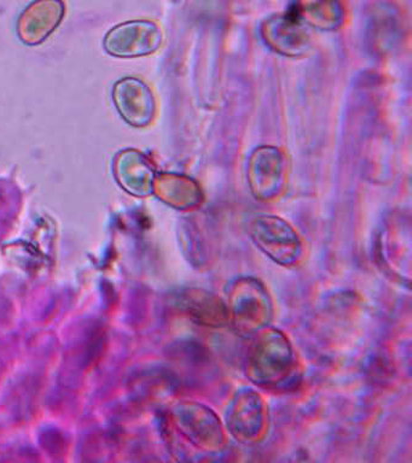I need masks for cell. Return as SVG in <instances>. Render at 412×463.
Here are the masks:
<instances>
[{
  "label": "cell",
  "mask_w": 412,
  "mask_h": 463,
  "mask_svg": "<svg viewBox=\"0 0 412 463\" xmlns=\"http://www.w3.org/2000/svg\"><path fill=\"white\" fill-rule=\"evenodd\" d=\"M258 335L248 353V379L263 389L287 386L298 369L291 340L277 328H265Z\"/></svg>",
  "instance_id": "1"
},
{
  "label": "cell",
  "mask_w": 412,
  "mask_h": 463,
  "mask_svg": "<svg viewBox=\"0 0 412 463\" xmlns=\"http://www.w3.org/2000/svg\"><path fill=\"white\" fill-rule=\"evenodd\" d=\"M227 297L230 324H233L238 335H258L269 327L273 317V298L259 279H238L231 286Z\"/></svg>",
  "instance_id": "2"
},
{
  "label": "cell",
  "mask_w": 412,
  "mask_h": 463,
  "mask_svg": "<svg viewBox=\"0 0 412 463\" xmlns=\"http://www.w3.org/2000/svg\"><path fill=\"white\" fill-rule=\"evenodd\" d=\"M173 419L180 436L204 454H216L225 447V430L207 405L186 401L177 405Z\"/></svg>",
  "instance_id": "3"
},
{
  "label": "cell",
  "mask_w": 412,
  "mask_h": 463,
  "mask_svg": "<svg viewBox=\"0 0 412 463\" xmlns=\"http://www.w3.org/2000/svg\"><path fill=\"white\" fill-rule=\"evenodd\" d=\"M249 234L256 248L282 267H295L303 255V244L298 232L277 216H258L249 226Z\"/></svg>",
  "instance_id": "4"
},
{
  "label": "cell",
  "mask_w": 412,
  "mask_h": 463,
  "mask_svg": "<svg viewBox=\"0 0 412 463\" xmlns=\"http://www.w3.org/2000/svg\"><path fill=\"white\" fill-rule=\"evenodd\" d=\"M226 426L242 444L262 440L267 429V407L262 394L252 389L238 391L227 407Z\"/></svg>",
  "instance_id": "5"
},
{
  "label": "cell",
  "mask_w": 412,
  "mask_h": 463,
  "mask_svg": "<svg viewBox=\"0 0 412 463\" xmlns=\"http://www.w3.org/2000/svg\"><path fill=\"white\" fill-rule=\"evenodd\" d=\"M180 311L190 321L206 328H222L230 324L225 300L202 288H186L177 297Z\"/></svg>",
  "instance_id": "6"
},
{
  "label": "cell",
  "mask_w": 412,
  "mask_h": 463,
  "mask_svg": "<svg viewBox=\"0 0 412 463\" xmlns=\"http://www.w3.org/2000/svg\"><path fill=\"white\" fill-rule=\"evenodd\" d=\"M263 151H256V165H251L249 181L253 194L262 201H267L280 194L283 184V165L277 150L263 148Z\"/></svg>",
  "instance_id": "7"
},
{
  "label": "cell",
  "mask_w": 412,
  "mask_h": 463,
  "mask_svg": "<svg viewBox=\"0 0 412 463\" xmlns=\"http://www.w3.org/2000/svg\"><path fill=\"white\" fill-rule=\"evenodd\" d=\"M263 31L266 32V42L280 52L298 54L306 47V33L294 14L266 22Z\"/></svg>",
  "instance_id": "8"
},
{
  "label": "cell",
  "mask_w": 412,
  "mask_h": 463,
  "mask_svg": "<svg viewBox=\"0 0 412 463\" xmlns=\"http://www.w3.org/2000/svg\"><path fill=\"white\" fill-rule=\"evenodd\" d=\"M292 14L300 21L321 29H334L341 24L343 18L340 0H295Z\"/></svg>",
  "instance_id": "9"
}]
</instances>
